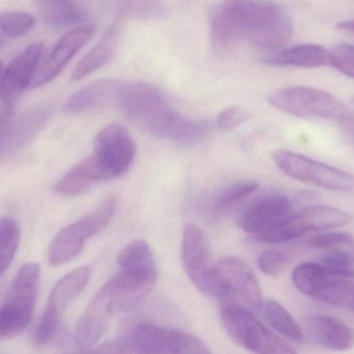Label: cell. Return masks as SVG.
I'll return each instance as SVG.
<instances>
[{"mask_svg":"<svg viewBox=\"0 0 354 354\" xmlns=\"http://www.w3.org/2000/svg\"><path fill=\"white\" fill-rule=\"evenodd\" d=\"M210 37L216 50L243 41L268 52L282 48L293 35L288 10L272 1H225L208 10Z\"/></svg>","mask_w":354,"mask_h":354,"instance_id":"cell-1","label":"cell"},{"mask_svg":"<svg viewBox=\"0 0 354 354\" xmlns=\"http://www.w3.org/2000/svg\"><path fill=\"white\" fill-rule=\"evenodd\" d=\"M118 264L122 270L138 272L158 278V267L149 243L145 240H134L120 251Z\"/></svg>","mask_w":354,"mask_h":354,"instance_id":"cell-26","label":"cell"},{"mask_svg":"<svg viewBox=\"0 0 354 354\" xmlns=\"http://www.w3.org/2000/svg\"><path fill=\"white\" fill-rule=\"evenodd\" d=\"M118 39L120 28L118 24H113L104 33L99 43L77 64L76 68L73 71V79L80 80L107 64L115 51Z\"/></svg>","mask_w":354,"mask_h":354,"instance_id":"cell-25","label":"cell"},{"mask_svg":"<svg viewBox=\"0 0 354 354\" xmlns=\"http://www.w3.org/2000/svg\"><path fill=\"white\" fill-rule=\"evenodd\" d=\"M214 297L250 312L261 311L263 303L255 274L237 257H225L214 264Z\"/></svg>","mask_w":354,"mask_h":354,"instance_id":"cell-7","label":"cell"},{"mask_svg":"<svg viewBox=\"0 0 354 354\" xmlns=\"http://www.w3.org/2000/svg\"><path fill=\"white\" fill-rule=\"evenodd\" d=\"M222 321L229 336L239 346L256 354H299L266 328L252 312L236 306L226 305Z\"/></svg>","mask_w":354,"mask_h":354,"instance_id":"cell-8","label":"cell"},{"mask_svg":"<svg viewBox=\"0 0 354 354\" xmlns=\"http://www.w3.org/2000/svg\"><path fill=\"white\" fill-rule=\"evenodd\" d=\"M310 342L333 351H346L354 346V332L338 318L313 316L306 324V335Z\"/></svg>","mask_w":354,"mask_h":354,"instance_id":"cell-19","label":"cell"},{"mask_svg":"<svg viewBox=\"0 0 354 354\" xmlns=\"http://www.w3.org/2000/svg\"><path fill=\"white\" fill-rule=\"evenodd\" d=\"M268 101L276 109L311 121H333L342 125L354 122V112L332 94L315 87L292 85L276 89Z\"/></svg>","mask_w":354,"mask_h":354,"instance_id":"cell-3","label":"cell"},{"mask_svg":"<svg viewBox=\"0 0 354 354\" xmlns=\"http://www.w3.org/2000/svg\"><path fill=\"white\" fill-rule=\"evenodd\" d=\"M12 114H14L12 105L6 103L0 105V127L12 120Z\"/></svg>","mask_w":354,"mask_h":354,"instance_id":"cell-37","label":"cell"},{"mask_svg":"<svg viewBox=\"0 0 354 354\" xmlns=\"http://www.w3.org/2000/svg\"><path fill=\"white\" fill-rule=\"evenodd\" d=\"M1 74H2V64H1V62H0V77H1Z\"/></svg>","mask_w":354,"mask_h":354,"instance_id":"cell-41","label":"cell"},{"mask_svg":"<svg viewBox=\"0 0 354 354\" xmlns=\"http://www.w3.org/2000/svg\"><path fill=\"white\" fill-rule=\"evenodd\" d=\"M266 64L277 67L314 69L330 64L328 50L317 44L306 43L268 52L262 57Z\"/></svg>","mask_w":354,"mask_h":354,"instance_id":"cell-20","label":"cell"},{"mask_svg":"<svg viewBox=\"0 0 354 354\" xmlns=\"http://www.w3.org/2000/svg\"><path fill=\"white\" fill-rule=\"evenodd\" d=\"M337 27H338L339 29H341V30L348 31V33H354V19L338 23V24H337Z\"/></svg>","mask_w":354,"mask_h":354,"instance_id":"cell-38","label":"cell"},{"mask_svg":"<svg viewBox=\"0 0 354 354\" xmlns=\"http://www.w3.org/2000/svg\"><path fill=\"white\" fill-rule=\"evenodd\" d=\"M91 156L104 181L113 180L132 166L136 156V145L128 129L114 123L97 133Z\"/></svg>","mask_w":354,"mask_h":354,"instance_id":"cell-11","label":"cell"},{"mask_svg":"<svg viewBox=\"0 0 354 354\" xmlns=\"http://www.w3.org/2000/svg\"><path fill=\"white\" fill-rule=\"evenodd\" d=\"M272 159L283 174L299 182L330 191H354L353 175L307 156L281 150L274 152Z\"/></svg>","mask_w":354,"mask_h":354,"instance_id":"cell-9","label":"cell"},{"mask_svg":"<svg viewBox=\"0 0 354 354\" xmlns=\"http://www.w3.org/2000/svg\"><path fill=\"white\" fill-rule=\"evenodd\" d=\"M120 14L131 18L153 20L163 18L168 14V8L162 2L124 1L118 4Z\"/></svg>","mask_w":354,"mask_h":354,"instance_id":"cell-31","label":"cell"},{"mask_svg":"<svg viewBox=\"0 0 354 354\" xmlns=\"http://www.w3.org/2000/svg\"><path fill=\"white\" fill-rule=\"evenodd\" d=\"M345 127H346L347 130H348L349 133H351V137H353V139L354 141V122L349 123V124L345 125Z\"/></svg>","mask_w":354,"mask_h":354,"instance_id":"cell-39","label":"cell"},{"mask_svg":"<svg viewBox=\"0 0 354 354\" xmlns=\"http://www.w3.org/2000/svg\"><path fill=\"white\" fill-rule=\"evenodd\" d=\"M91 276V268L83 266L68 272L58 281L35 330V342L37 345L48 344L55 338L66 310L84 290Z\"/></svg>","mask_w":354,"mask_h":354,"instance_id":"cell-10","label":"cell"},{"mask_svg":"<svg viewBox=\"0 0 354 354\" xmlns=\"http://www.w3.org/2000/svg\"><path fill=\"white\" fill-rule=\"evenodd\" d=\"M114 105L145 132L183 145L200 141L209 129L205 121L180 114L149 83L122 80Z\"/></svg>","mask_w":354,"mask_h":354,"instance_id":"cell-2","label":"cell"},{"mask_svg":"<svg viewBox=\"0 0 354 354\" xmlns=\"http://www.w3.org/2000/svg\"><path fill=\"white\" fill-rule=\"evenodd\" d=\"M4 45H6V41H4V39H2V37H0V49H1V48L3 47Z\"/></svg>","mask_w":354,"mask_h":354,"instance_id":"cell-40","label":"cell"},{"mask_svg":"<svg viewBox=\"0 0 354 354\" xmlns=\"http://www.w3.org/2000/svg\"><path fill=\"white\" fill-rule=\"evenodd\" d=\"M258 187V183L251 180L231 183L216 195L214 206L218 210L227 209L237 202L249 197L254 191H257Z\"/></svg>","mask_w":354,"mask_h":354,"instance_id":"cell-30","label":"cell"},{"mask_svg":"<svg viewBox=\"0 0 354 354\" xmlns=\"http://www.w3.org/2000/svg\"><path fill=\"white\" fill-rule=\"evenodd\" d=\"M261 311L266 322L279 334L295 342L303 343L305 341V334L295 318L278 301L272 299L263 301Z\"/></svg>","mask_w":354,"mask_h":354,"instance_id":"cell-27","label":"cell"},{"mask_svg":"<svg viewBox=\"0 0 354 354\" xmlns=\"http://www.w3.org/2000/svg\"><path fill=\"white\" fill-rule=\"evenodd\" d=\"M288 259L276 249H268L258 258V267L266 276H278L286 268Z\"/></svg>","mask_w":354,"mask_h":354,"instance_id":"cell-34","label":"cell"},{"mask_svg":"<svg viewBox=\"0 0 354 354\" xmlns=\"http://www.w3.org/2000/svg\"><path fill=\"white\" fill-rule=\"evenodd\" d=\"M292 214V203L282 195H266L245 208L241 216V228L260 237L282 224Z\"/></svg>","mask_w":354,"mask_h":354,"instance_id":"cell-15","label":"cell"},{"mask_svg":"<svg viewBox=\"0 0 354 354\" xmlns=\"http://www.w3.org/2000/svg\"><path fill=\"white\" fill-rule=\"evenodd\" d=\"M310 297L354 313V281L332 276L326 267V274Z\"/></svg>","mask_w":354,"mask_h":354,"instance_id":"cell-22","label":"cell"},{"mask_svg":"<svg viewBox=\"0 0 354 354\" xmlns=\"http://www.w3.org/2000/svg\"><path fill=\"white\" fill-rule=\"evenodd\" d=\"M21 229L16 220L0 218V276L10 267L18 251Z\"/></svg>","mask_w":354,"mask_h":354,"instance_id":"cell-28","label":"cell"},{"mask_svg":"<svg viewBox=\"0 0 354 354\" xmlns=\"http://www.w3.org/2000/svg\"><path fill=\"white\" fill-rule=\"evenodd\" d=\"M122 340L124 354H214L197 337L158 324H140Z\"/></svg>","mask_w":354,"mask_h":354,"instance_id":"cell-6","label":"cell"},{"mask_svg":"<svg viewBox=\"0 0 354 354\" xmlns=\"http://www.w3.org/2000/svg\"><path fill=\"white\" fill-rule=\"evenodd\" d=\"M181 262L187 278L206 295L214 294V264L209 239L194 224H187L181 238Z\"/></svg>","mask_w":354,"mask_h":354,"instance_id":"cell-13","label":"cell"},{"mask_svg":"<svg viewBox=\"0 0 354 354\" xmlns=\"http://www.w3.org/2000/svg\"><path fill=\"white\" fill-rule=\"evenodd\" d=\"M353 218L346 212L328 206H309L292 213L282 224L259 237L264 242L292 240L311 231L330 230L347 226Z\"/></svg>","mask_w":354,"mask_h":354,"instance_id":"cell-12","label":"cell"},{"mask_svg":"<svg viewBox=\"0 0 354 354\" xmlns=\"http://www.w3.org/2000/svg\"><path fill=\"white\" fill-rule=\"evenodd\" d=\"M330 64L346 76L354 79V45L337 44L328 50Z\"/></svg>","mask_w":354,"mask_h":354,"instance_id":"cell-33","label":"cell"},{"mask_svg":"<svg viewBox=\"0 0 354 354\" xmlns=\"http://www.w3.org/2000/svg\"><path fill=\"white\" fill-rule=\"evenodd\" d=\"M74 354H124L122 339L120 340L109 341L100 345L80 349Z\"/></svg>","mask_w":354,"mask_h":354,"instance_id":"cell-36","label":"cell"},{"mask_svg":"<svg viewBox=\"0 0 354 354\" xmlns=\"http://www.w3.org/2000/svg\"><path fill=\"white\" fill-rule=\"evenodd\" d=\"M120 81L103 79L86 85L66 101L64 112L70 114H78L114 105Z\"/></svg>","mask_w":354,"mask_h":354,"instance_id":"cell-21","label":"cell"},{"mask_svg":"<svg viewBox=\"0 0 354 354\" xmlns=\"http://www.w3.org/2000/svg\"><path fill=\"white\" fill-rule=\"evenodd\" d=\"M116 209V199L109 197L93 211L62 229L48 249V261L51 266H60L76 258L91 237L106 228Z\"/></svg>","mask_w":354,"mask_h":354,"instance_id":"cell-5","label":"cell"},{"mask_svg":"<svg viewBox=\"0 0 354 354\" xmlns=\"http://www.w3.org/2000/svg\"><path fill=\"white\" fill-rule=\"evenodd\" d=\"M104 181L93 156L83 159L68 170L57 183L54 191L64 197H76L86 193L93 183Z\"/></svg>","mask_w":354,"mask_h":354,"instance_id":"cell-23","label":"cell"},{"mask_svg":"<svg viewBox=\"0 0 354 354\" xmlns=\"http://www.w3.org/2000/svg\"><path fill=\"white\" fill-rule=\"evenodd\" d=\"M51 114L49 106H39L0 127V159L28 145L46 126Z\"/></svg>","mask_w":354,"mask_h":354,"instance_id":"cell-17","label":"cell"},{"mask_svg":"<svg viewBox=\"0 0 354 354\" xmlns=\"http://www.w3.org/2000/svg\"><path fill=\"white\" fill-rule=\"evenodd\" d=\"M41 267L24 264L19 269L0 305V337L10 339L22 334L30 324L39 293Z\"/></svg>","mask_w":354,"mask_h":354,"instance_id":"cell-4","label":"cell"},{"mask_svg":"<svg viewBox=\"0 0 354 354\" xmlns=\"http://www.w3.org/2000/svg\"><path fill=\"white\" fill-rule=\"evenodd\" d=\"M35 17L23 12H6L0 14V31L10 37H22L35 25Z\"/></svg>","mask_w":354,"mask_h":354,"instance_id":"cell-32","label":"cell"},{"mask_svg":"<svg viewBox=\"0 0 354 354\" xmlns=\"http://www.w3.org/2000/svg\"><path fill=\"white\" fill-rule=\"evenodd\" d=\"M95 31L93 24H83L64 35L37 71L30 87H41L56 78L73 56L93 37Z\"/></svg>","mask_w":354,"mask_h":354,"instance_id":"cell-16","label":"cell"},{"mask_svg":"<svg viewBox=\"0 0 354 354\" xmlns=\"http://www.w3.org/2000/svg\"><path fill=\"white\" fill-rule=\"evenodd\" d=\"M43 51V44L35 43L23 50L6 69L0 82V98L2 103L10 104L35 78V70Z\"/></svg>","mask_w":354,"mask_h":354,"instance_id":"cell-18","label":"cell"},{"mask_svg":"<svg viewBox=\"0 0 354 354\" xmlns=\"http://www.w3.org/2000/svg\"><path fill=\"white\" fill-rule=\"evenodd\" d=\"M118 313H120L118 295L108 281L95 293L77 324L75 341L79 348L97 345Z\"/></svg>","mask_w":354,"mask_h":354,"instance_id":"cell-14","label":"cell"},{"mask_svg":"<svg viewBox=\"0 0 354 354\" xmlns=\"http://www.w3.org/2000/svg\"><path fill=\"white\" fill-rule=\"evenodd\" d=\"M249 116V112L243 108L239 107V106H230L220 112L216 118V125L222 130H233L239 125L245 123Z\"/></svg>","mask_w":354,"mask_h":354,"instance_id":"cell-35","label":"cell"},{"mask_svg":"<svg viewBox=\"0 0 354 354\" xmlns=\"http://www.w3.org/2000/svg\"><path fill=\"white\" fill-rule=\"evenodd\" d=\"M41 14L48 26L64 29L73 25L82 24L88 19L89 10L81 2L56 0L41 2Z\"/></svg>","mask_w":354,"mask_h":354,"instance_id":"cell-24","label":"cell"},{"mask_svg":"<svg viewBox=\"0 0 354 354\" xmlns=\"http://www.w3.org/2000/svg\"><path fill=\"white\" fill-rule=\"evenodd\" d=\"M310 247L324 249L348 260L354 265V237L347 233L334 232L317 235L309 240Z\"/></svg>","mask_w":354,"mask_h":354,"instance_id":"cell-29","label":"cell"}]
</instances>
